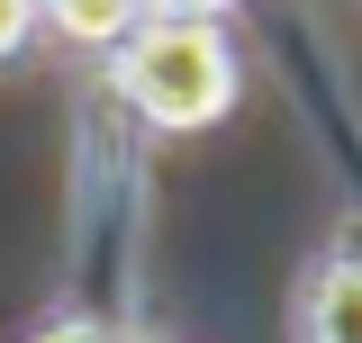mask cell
<instances>
[{"mask_svg": "<svg viewBox=\"0 0 362 343\" xmlns=\"http://www.w3.org/2000/svg\"><path fill=\"white\" fill-rule=\"evenodd\" d=\"M37 18L54 37H73V45H118L145 9H136V0H37Z\"/></svg>", "mask_w": 362, "mask_h": 343, "instance_id": "3", "label": "cell"}, {"mask_svg": "<svg viewBox=\"0 0 362 343\" xmlns=\"http://www.w3.org/2000/svg\"><path fill=\"white\" fill-rule=\"evenodd\" d=\"M100 90L118 100V118H136L154 136L218 127L235 109V45H226L218 18H136L109 45V82Z\"/></svg>", "mask_w": 362, "mask_h": 343, "instance_id": "1", "label": "cell"}, {"mask_svg": "<svg viewBox=\"0 0 362 343\" xmlns=\"http://www.w3.org/2000/svg\"><path fill=\"white\" fill-rule=\"evenodd\" d=\"M37 0H0V64H9V54H28V45H37Z\"/></svg>", "mask_w": 362, "mask_h": 343, "instance_id": "4", "label": "cell"}, {"mask_svg": "<svg viewBox=\"0 0 362 343\" xmlns=\"http://www.w3.org/2000/svg\"><path fill=\"white\" fill-rule=\"evenodd\" d=\"M299 343H362V226H344L299 299Z\"/></svg>", "mask_w": 362, "mask_h": 343, "instance_id": "2", "label": "cell"}, {"mask_svg": "<svg viewBox=\"0 0 362 343\" xmlns=\"http://www.w3.org/2000/svg\"><path fill=\"white\" fill-rule=\"evenodd\" d=\"M37 343H127V325H109V316H54Z\"/></svg>", "mask_w": 362, "mask_h": 343, "instance_id": "5", "label": "cell"}, {"mask_svg": "<svg viewBox=\"0 0 362 343\" xmlns=\"http://www.w3.org/2000/svg\"><path fill=\"white\" fill-rule=\"evenodd\" d=\"M127 343H145V335H127Z\"/></svg>", "mask_w": 362, "mask_h": 343, "instance_id": "6", "label": "cell"}]
</instances>
